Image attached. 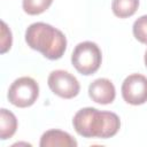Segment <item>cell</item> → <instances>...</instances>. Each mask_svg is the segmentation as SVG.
<instances>
[{
	"label": "cell",
	"mask_w": 147,
	"mask_h": 147,
	"mask_svg": "<svg viewBox=\"0 0 147 147\" xmlns=\"http://www.w3.org/2000/svg\"><path fill=\"white\" fill-rule=\"evenodd\" d=\"M39 145L41 147H76L77 141L67 132L52 129L46 131L41 138Z\"/></svg>",
	"instance_id": "cell-8"
},
{
	"label": "cell",
	"mask_w": 147,
	"mask_h": 147,
	"mask_svg": "<svg viewBox=\"0 0 147 147\" xmlns=\"http://www.w3.org/2000/svg\"><path fill=\"white\" fill-rule=\"evenodd\" d=\"M102 61L101 51L95 42H79L71 55V62L75 69L82 75L88 76L98 71Z\"/></svg>",
	"instance_id": "cell-3"
},
{
	"label": "cell",
	"mask_w": 147,
	"mask_h": 147,
	"mask_svg": "<svg viewBox=\"0 0 147 147\" xmlns=\"http://www.w3.org/2000/svg\"><path fill=\"white\" fill-rule=\"evenodd\" d=\"M11 39L13 38L9 28L5 22H1V46H0L1 54L6 53L11 47Z\"/></svg>",
	"instance_id": "cell-13"
},
{
	"label": "cell",
	"mask_w": 147,
	"mask_h": 147,
	"mask_svg": "<svg viewBox=\"0 0 147 147\" xmlns=\"http://www.w3.org/2000/svg\"><path fill=\"white\" fill-rule=\"evenodd\" d=\"M132 31L138 41L147 45V15L140 16L138 20H136Z\"/></svg>",
	"instance_id": "cell-12"
},
{
	"label": "cell",
	"mask_w": 147,
	"mask_h": 147,
	"mask_svg": "<svg viewBox=\"0 0 147 147\" xmlns=\"http://www.w3.org/2000/svg\"><path fill=\"white\" fill-rule=\"evenodd\" d=\"M53 0H23V10L29 15H39L49 8Z\"/></svg>",
	"instance_id": "cell-11"
},
{
	"label": "cell",
	"mask_w": 147,
	"mask_h": 147,
	"mask_svg": "<svg viewBox=\"0 0 147 147\" xmlns=\"http://www.w3.org/2000/svg\"><path fill=\"white\" fill-rule=\"evenodd\" d=\"M39 95L38 83L31 77L17 78L8 90V100L18 108L32 106Z\"/></svg>",
	"instance_id": "cell-4"
},
{
	"label": "cell",
	"mask_w": 147,
	"mask_h": 147,
	"mask_svg": "<svg viewBox=\"0 0 147 147\" xmlns=\"http://www.w3.org/2000/svg\"><path fill=\"white\" fill-rule=\"evenodd\" d=\"M122 96L130 105L138 106L147 101V77L140 74L127 76L122 84Z\"/></svg>",
	"instance_id": "cell-6"
},
{
	"label": "cell",
	"mask_w": 147,
	"mask_h": 147,
	"mask_svg": "<svg viewBox=\"0 0 147 147\" xmlns=\"http://www.w3.org/2000/svg\"><path fill=\"white\" fill-rule=\"evenodd\" d=\"M17 129V119L16 116L2 108L0 110V138L2 140H6L8 138H11Z\"/></svg>",
	"instance_id": "cell-9"
},
{
	"label": "cell",
	"mask_w": 147,
	"mask_h": 147,
	"mask_svg": "<svg viewBox=\"0 0 147 147\" xmlns=\"http://www.w3.org/2000/svg\"><path fill=\"white\" fill-rule=\"evenodd\" d=\"M25 41L30 48L40 52L49 60L62 57L67 48V38L63 32L44 22L32 23L28 26Z\"/></svg>",
	"instance_id": "cell-2"
},
{
	"label": "cell",
	"mask_w": 147,
	"mask_h": 147,
	"mask_svg": "<svg viewBox=\"0 0 147 147\" xmlns=\"http://www.w3.org/2000/svg\"><path fill=\"white\" fill-rule=\"evenodd\" d=\"M145 65H146V68H147V51L145 52Z\"/></svg>",
	"instance_id": "cell-14"
},
{
	"label": "cell",
	"mask_w": 147,
	"mask_h": 147,
	"mask_svg": "<svg viewBox=\"0 0 147 147\" xmlns=\"http://www.w3.org/2000/svg\"><path fill=\"white\" fill-rule=\"evenodd\" d=\"M90 98L100 105H109L115 100L116 91L114 84L107 78H98L88 86Z\"/></svg>",
	"instance_id": "cell-7"
},
{
	"label": "cell",
	"mask_w": 147,
	"mask_h": 147,
	"mask_svg": "<svg viewBox=\"0 0 147 147\" xmlns=\"http://www.w3.org/2000/svg\"><path fill=\"white\" fill-rule=\"evenodd\" d=\"M139 7V0H113V13L119 18L132 16Z\"/></svg>",
	"instance_id": "cell-10"
},
{
	"label": "cell",
	"mask_w": 147,
	"mask_h": 147,
	"mask_svg": "<svg viewBox=\"0 0 147 147\" xmlns=\"http://www.w3.org/2000/svg\"><path fill=\"white\" fill-rule=\"evenodd\" d=\"M47 83L51 91L63 99L75 98L80 90V85L77 78L64 70L52 71L48 76Z\"/></svg>",
	"instance_id": "cell-5"
},
{
	"label": "cell",
	"mask_w": 147,
	"mask_h": 147,
	"mask_svg": "<svg viewBox=\"0 0 147 147\" xmlns=\"http://www.w3.org/2000/svg\"><path fill=\"white\" fill-rule=\"evenodd\" d=\"M72 125L76 132L85 138L107 139L118 132L121 121L115 113L86 107L75 114Z\"/></svg>",
	"instance_id": "cell-1"
}]
</instances>
